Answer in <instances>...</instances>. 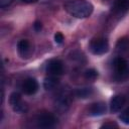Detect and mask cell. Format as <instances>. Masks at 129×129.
Here are the masks:
<instances>
[{
	"instance_id": "6da1fadb",
	"label": "cell",
	"mask_w": 129,
	"mask_h": 129,
	"mask_svg": "<svg viewBox=\"0 0 129 129\" xmlns=\"http://www.w3.org/2000/svg\"><path fill=\"white\" fill-rule=\"evenodd\" d=\"M63 8L76 18H87L94 10L92 3L87 0H69L63 4Z\"/></svg>"
},
{
	"instance_id": "7a4b0ae2",
	"label": "cell",
	"mask_w": 129,
	"mask_h": 129,
	"mask_svg": "<svg viewBox=\"0 0 129 129\" xmlns=\"http://www.w3.org/2000/svg\"><path fill=\"white\" fill-rule=\"evenodd\" d=\"M114 78L118 82H123L129 78V67L128 62L122 56H118L113 61Z\"/></svg>"
},
{
	"instance_id": "3957f363",
	"label": "cell",
	"mask_w": 129,
	"mask_h": 129,
	"mask_svg": "<svg viewBox=\"0 0 129 129\" xmlns=\"http://www.w3.org/2000/svg\"><path fill=\"white\" fill-rule=\"evenodd\" d=\"M90 50L96 55H101L106 53L109 50V43L107 38L105 37L93 38L90 42Z\"/></svg>"
},
{
	"instance_id": "277c9868",
	"label": "cell",
	"mask_w": 129,
	"mask_h": 129,
	"mask_svg": "<svg viewBox=\"0 0 129 129\" xmlns=\"http://www.w3.org/2000/svg\"><path fill=\"white\" fill-rule=\"evenodd\" d=\"M9 104L12 108V110L16 113H19V114H22V113H25L27 110H28V105L22 100L21 96L19 93H12L9 97Z\"/></svg>"
},
{
	"instance_id": "5b68a950",
	"label": "cell",
	"mask_w": 129,
	"mask_h": 129,
	"mask_svg": "<svg viewBox=\"0 0 129 129\" xmlns=\"http://www.w3.org/2000/svg\"><path fill=\"white\" fill-rule=\"evenodd\" d=\"M56 118L53 114L51 113H47V112H43L37 115L35 122L37 127L40 128H50L53 127L56 124Z\"/></svg>"
},
{
	"instance_id": "8992f818",
	"label": "cell",
	"mask_w": 129,
	"mask_h": 129,
	"mask_svg": "<svg viewBox=\"0 0 129 129\" xmlns=\"http://www.w3.org/2000/svg\"><path fill=\"white\" fill-rule=\"evenodd\" d=\"M71 105V95L67 91L60 92L55 99V108L60 112H66Z\"/></svg>"
},
{
	"instance_id": "52a82bcc",
	"label": "cell",
	"mask_w": 129,
	"mask_h": 129,
	"mask_svg": "<svg viewBox=\"0 0 129 129\" xmlns=\"http://www.w3.org/2000/svg\"><path fill=\"white\" fill-rule=\"evenodd\" d=\"M46 73L49 76H60L63 73V63L60 59L57 58H52L50 60H48L47 64H46Z\"/></svg>"
},
{
	"instance_id": "ba28073f",
	"label": "cell",
	"mask_w": 129,
	"mask_h": 129,
	"mask_svg": "<svg viewBox=\"0 0 129 129\" xmlns=\"http://www.w3.org/2000/svg\"><path fill=\"white\" fill-rule=\"evenodd\" d=\"M21 89L26 95H33L38 90V83L33 78H27L23 81L21 85Z\"/></svg>"
},
{
	"instance_id": "9c48e42d",
	"label": "cell",
	"mask_w": 129,
	"mask_h": 129,
	"mask_svg": "<svg viewBox=\"0 0 129 129\" xmlns=\"http://www.w3.org/2000/svg\"><path fill=\"white\" fill-rule=\"evenodd\" d=\"M17 51L21 55V57H29L32 53V47L30 42L27 39H21L17 43Z\"/></svg>"
},
{
	"instance_id": "30bf717a",
	"label": "cell",
	"mask_w": 129,
	"mask_h": 129,
	"mask_svg": "<svg viewBox=\"0 0 129 129\" xmlns=\"http://www.w3.org/2000/svg\"><path fill=\"white\" fill-rule=\"evenodd\" d=\"M126 102V98L123 95H115L112 99H111V103H110V111L112 113H116L119 112L121 110V108L125 105Z\"/></svg>"
},
{
	"instance_id": "8fae6325",
	"label": "cell",
	"mask_w": 129,
	"mask_h": 129,
	"mask_svg": "<svg viewBox=\"0 0 129 129\" xmlns=\"http://www.w3.org/2000/svg\"><path fill=\"white\" fill-rule=\"evenodd\" d=\"M129 9V0H115L113 12L117 15H123Z\"/></svg>"
},
{
	"instance_id": "7c38bea8",
	"label": "cell",
	"mask_w": 129,
	"mask_h": 129,
	"mask_svg": "<svg viewBox=\"0 0 129 129\" xmlns=\"http://www.w3.org/2000/svg\"><path fill=\"white\" fill-rule=\"evenodd\" d=\"M106 112V104L103 102L93 103L89 108V114L91 116H100Z\"/></svg>"
},
{
	"instance_id": "4fadbf2b",
	"label": "cell",
	"mask_w": 129,
	"mask_h": 129,
	"mask_svg": "<svg viewBox=\"0 0 129 129\" xmlns=\"http://www.w3.org/2000/svg\"><path fill=\"white\" fill-rule=\"evenodd\" d=\"M58 84V79L55 76H49L44 79L43 81V87L45 90H52L54 89Z\"/></svg>"
},
{
	"instance_id": "5bb4252c",
	"label": "cell",
	"mask_w": 129,
	"mask_h": 129,
	"mask_svg": "<svg viewBox=\"0 0 129 129\" xmlns=\"http://www.w3.org/2000/svg\"><path fill=\"white\" fill-rule=\"evenodd\" d=\"M93 93H94V91H93L92 88H88V87L80 88V89H78L76 91V96L81 98V99H86V98L91 97L93 95Z\"/></svg>"
},
{
	"instance_id": "9a60e30c",
	"label": "cell",
	"mask_w": 129,
	"mask_h": 129,
	"mask_svg": "<svg viewBox=\"0 0 129 129\" xmlns=\"http://www.w3.org/2000/svg\"><path fill=\"white\" fill-rule=\"evenodd\" d=\"M128 40L125 39V38H122V39H119V41L117 42V45H116V48L118 51H125L128 47Z\"/></svg>"
},
{
	"instance_id": "2e32d148",
	"label": "cell",
	"mask_w": 129,
	"mask_h": 129,
	"mask_svg": "<svg viewBox=\"0 0 129 129\" xmlns=\"http://www.w3.org/2000/svg\"><path fill=\"white\" fill-rule=\"evenodd\" d=\"M98 77V72L94 69H89L85 72V78L87 80H96Z\"/></svg>"
},
{
	"instance_id": "e0dca14e",
	"label": "cell",
	"mask_w": 129,
	"mask_h": 129,
	"mask_svg": "<svg viewBox=\"0 0 129 129\" xmlns=\"http://www.w3.org/2000/svg\"><path fill=\"white\" fill-rule=\"evenodd\" d=\"M120 120H121L124 124L129 125V107L120 115Z\"/></svg>"
},
{
	"instance_id": "ac0fdd59",
	"label": "cell",
	"mask_w": 129,
	"mask_h": 129,
	"mask_svg": "<svg viewBox=\"0 0 129 129\" xmlns=\"http://www.w3.org/2000/svg\"><path fill=\"white\" fill-rule=\"evenodd\" d=\"M63 39H64V37H63V35H62L61 32H56V33L54 34V41H55L56 43L60 44V43L63 41Z\"/></svg>"
},
{
	"instance_id": "d6986e66",
	"label": "cell",
	"mask_w": 129,
	"mask_h": 129,
	"mask_svg": "<svg viewBox=\"0 0 129 129\" xmlns=\"http://www.w3.org/2000/svg\"><path fill=\"white\" fill-rule=\"evenodd\" d=\"M12 2H13V0H0V6H1V8H5V7L9 6Z\"/></svg>"
},
{
	"instance_id": "ffe728a7",
	"label": "cell",
	"mask_w": 129,
	"mask_h": 129,
	"mask_svg": "<svg viewBox=\"0 0 129 129\" xmlns=\"http://www.w3.org/2000/svg\"><path fill=\"white\" fill-rule=\"evenodd\" d=\"M33 27H34V29H35L36 31H40V29H41V27H42L41 22H39V21H35L34 24H33Z\"/></svg>"
},
{
	"instance_id": "44dd1931",
	"label": "cell",
	"mask_w": 129,
	"mask_h": 129,
	"mask_svg": "<svg viewBox=\"0 0 129 129\" xmlns=\"http://www.w3.org/2000/svg\"><path fill=\"white\" fill-rule=\"evenodd\" d=\"M102 127H105V128H107V127H117V125L113 124V123H108V124H104Z\"/></svg>"
},
{
	"instance_id": "7402d4cb",
	"label": "cell",
	"mask_w": 129,
	"mask_h": 129,
	"mask_svg": "<svg viewBox=\"0 0 129 129\" xmlns=\"http://www.w3.org/2000/svg\"><path fill=\"white\" fill-rule=\"evenodd\" d=\"M22 2H24V3H35V2H37L38 0H21Z\"/></svg>"
}]
</instances>
